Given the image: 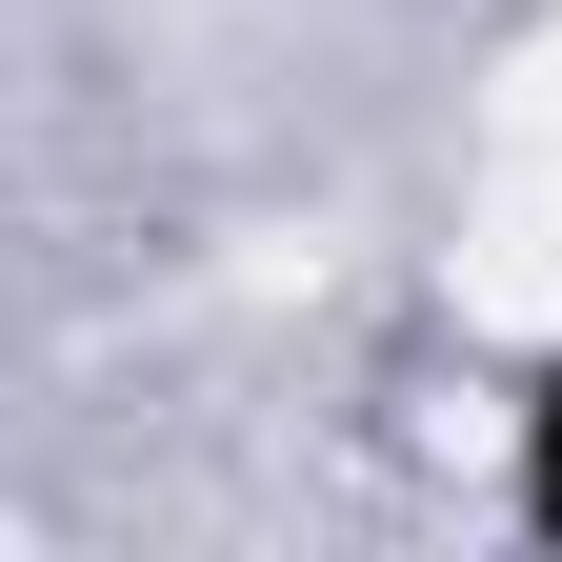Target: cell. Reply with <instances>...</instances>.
<instances>
[{"mask_svg":"<svg viewBox=\"0 0 562 562\" xmlns=\"http://www.w3.org/2000/svg\"><path fill=\"white\" fill-rule=\"evenodd\" d=\"M503 522L562 562V341H542V362H522V402H503Z\"/></svg>","mask_w":562,"mask_h":562,"instance_id":"6da1fadb","label":"cell"}]
</instances>
